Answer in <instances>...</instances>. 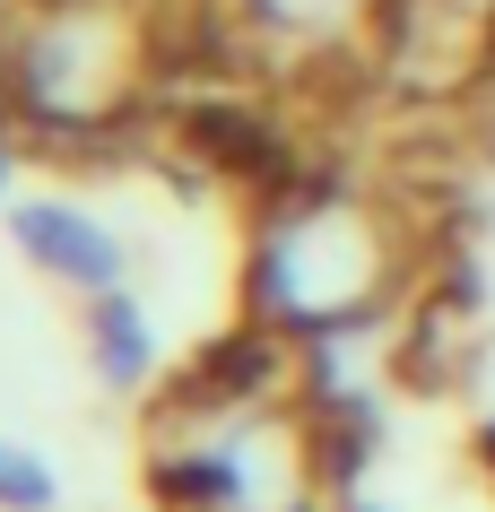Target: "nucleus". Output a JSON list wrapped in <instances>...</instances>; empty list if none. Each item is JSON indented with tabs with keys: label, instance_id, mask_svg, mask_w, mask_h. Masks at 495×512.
<instances>
[{
	"label": "nucleus",
	"instance_id": "obj_8",
	"mask_svg": "<svg viewBox=\"0 0 495 512\" xmlns=\"http://www.w3.org/2000/svg\"><path fill=\"white\" fill-rule=\"evenodd\" d=\"M0 9H9V0H0Z\"/></svg>",
	"mask_w": 495,
	"mask_h": 512
},
{
	"label": "nucleus",
	"instance_id": "obj_6",
	"mask_svg": "<svg viewBox=\"0 0 495 512\" xmlns=\"http://www.w3.org/2000/svg\"><path fill=\"white\" fill-rule=\"evenodd\" d=\"M79 348H87V365H96V382L122 391V400H139V391H157V382H165L157 313H148L139 287H113V296H87L79 304Z\"/></svg>",
	"mask_w": 495,
	"mask_h": 512
},
{
	"label": "nucleus",
	"instance_id": "obj_4",
	"mask_svg": "<svg viewBox=\"0 0 495 512\" xmlns=\"http://www.w3.org/2000/svg\"><path fill=\"white\" fill-rule=\"evenodd\" d=\"M0 235H9V252H18L44 287H61L70 304L131 287V243H122V226H113L105 209L70 200V191H18V200L0 209Z\"/></svg>",
	"mask_w": 495,
	"mask_h": 512
},
{
	"label": "nucleus",
	"instance_id": "obj_7",
	"mask_svg": "<svg viewBox=\"0 0 495 512\" xmlns=\"http://www.w3.org/2000/svg\"><path fill=\"white\" fill-rule=\"evenodd\" d=\"M0 512H61V460L0 426Z\"/></svg>",
	"mask_w": 495,
	"mask_h": 512
},
{
	"label": "nucleus",
	"instance_id": "obj_5",
	"mask_svg": "<svg viewBox=\"0 0 495 512\" xmlns=\"http://www.w3.org/2000/svg\"><path fill=\"white\" fill-rule=\"evenodd\" d=\"M400 0H226L235 35L261 44V61H357L383 44Z\"/></svg>",
	"mask_w": 495,
	"mask_h": 512
},
{
	"label": "nucleus",
	"instance_id": "obj_3",
	"mask_svg": "<svg viewBox=\"0 0 495 512\" xmlns=\"http://www.w3.org/2000/svg\"><path fill=\"white\" fill-rule=\"evenodd\" d=\"M157 87L148 0H9L0 9V113L27 139L96 148Z\"/></svg>",
	"mask_w": 495,
	"mask_h": 512
},
{
	"label": "nucleus",
	"instance_id": "obj_1",
	"mask_svg": "<svg viewBox=\"0 0 495 512\" xmlns=\"http://www.w3.org/2000/svg\"><path fill=\"white\" fill-rule=\"evenodd\" d=\"M339 434L313 382L296 374V339L244 322L157 391L148 417V495L165 512H322Z\"/></svg>",
	"mask_w": 495,
	"mask_h": 512
},
{
	"label": "nucleus",
	"instance_id": "obj_2",
	"mask_svg": "<svg viewBox=\"0 0 495 512\" xmlns=\"http://www.w3.org/2000/svg\"><path fill=\"white\" fill-rule=\"evenodd\" d=\"M409 278H417L409 217L374 183L287 174V183L261 191L244 235V304L261 330L296 339V348L357 339V330L400 313Z\"/></svg>",
	"mask_w": 495,
	"mask_h": 512
}]
</instances>
